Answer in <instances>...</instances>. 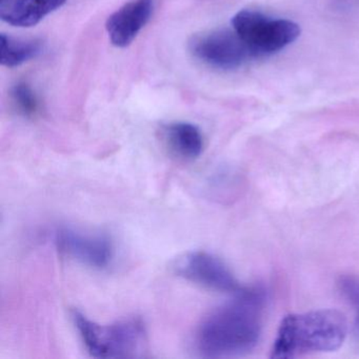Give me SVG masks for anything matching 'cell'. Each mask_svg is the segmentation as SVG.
Here are the masks:
<instances>
[{
	"label": "cell",
	"instance_id": "8fae6325",
	"mask_svg": "<svg viewBox=\"0 0 359 359\" xmlns=\"http://www.w3.org/2000/svg\"><path fill=\"white\" fill-rule=\"evenodd\" d=\"M43 43L39 39H20L0 35V62L7 68H16L41 55Z\"/></svg>",
	"mask_w": 359,
	"mask_h": 359
},
{
	"label": "cell",
	"instance_id": "277c9868",
	"mask_svg": "<svg viewBox=\"0 0 359 359\" xmlns=\"http://www.w3.org/2000/svg\"><path fill=\"white\" fill-rule=\"evenodd\" d=\"M232 27L255 58L281 51L300 35V28L296 22L274 20L253 10L238 12L233 18Z\"/></svg>",
	"mask_w": 359,
	"mask_h": 359
},
{
	"label": "cell",
	"instance_id": "5b68a950",
	"mask_svg": "<svg viewBox=\"0 0 359 359\" xmlns=\"http://www.w3.org/2000/svg\"><path fill=\"white\" fill-rule=\"evenodd\" d=\"M189 49L197 60L218 70H236L255 58L241 37L226 29L194 35Z\"/></svg>",
	"mask_w": 359,
	"mask_h": 359
},
{
	"label": "cell",
	"instance_id": "8992f818",
	"mask_svg": "<svg viewBox=\"0 0 359 359\" xmlns=\"http://www.w3.org/2000/svg\"><path fill=\"white\" fill-rule=\"evenodd\" d=\"M173 268L178 276L213 291L237 294L245 289L226 264L208 252H188L176 260Z\"/></svg>",
	"mask_w": 359,
	"mask_h": 359
},
{
	"label": "cell",
	"instance_id": "52a82bcc",
	"mask_svg": "<svg viewBox=\"0 0 359 359\" xmlns=\"http://www.w3.org/2000/svg\"><path fill=\"white\" fill-rule=\"evenodd\" d=\"M53 241L62 255L94 269L107 268L114 255L112 241L104 234L60 228L54 232Z\"/></svg>",
	"mask_w": 359,
	"mask_h": 359
},
{
	"label": "cell",
	"instance_id": "5bb4252c",
	"mask_svg": "<svg viewBox=\"0 0 359 359\" xmlns=\"http://www.w3.org/2000/svg\"><path fill=\"white\" fill-rule=\"evenodd\" d=\"M6 0H1V4L5 3Z\"/></svg>",
	"mask_w": 359,
	"mask_h": 359
},
{
	"label": "cell",
	"instance_id": "3957f363",
	"mask_svg": "<svg viewBox=\"0 0 359 359\" xmlns=\"http://www.w3.org/2000/svg\"><path fill=\"white\" fill-rule=\"evenodd\" d=\"M72 319L91 356L96 358H134L142 356L146 351V325L138 317L102 325L74 310Z\"/></svg>",
	"mask_w": 359,
	"mask_h": 359
},
{
	"label": "cell",
	"instance_id": "4fadbf2b",
	"mask_svg": "<svg viewBox=\"0 0 359 359\" xmlns=\"http://www.w3.org/2000/svg\"><path fill=\"white\" fill-rule=\"evenodd\" d=\"M339 289L344 297L354 304H359V278L353 276H344L340 279Z\"/></svg>",
	"mask_w": 359,
	"mask_h": 359
},
{
	"label": "cell",
	"instance_id": "6da1fadb",
	"mask_svg": "<svg viewBox=\"0 0 359 359\" xmlns=\"http://www.w3.org/2000/svg\"><path fill=\"white\" fill-rule=\"evenodd\" d=\"M228 304L212 311L195 331L194 346L201 356H241L255 348L262 333L266 294L259 287H245Z\"/></svg>",
	"mask_w": 359,
	"mask_h": 359
},
{
	"label": "cell",
	"instance_id": "ba28073f",
	"mask_svg": "<svg viewBox=\"0 0 359 359\" xmlns=\"http://www.w3.org/2000/svg\"><path fill=\"white\" fill-rule=\"evenodd\" d=\"M155 0H131L109 16L106 30L113 46L127 48L152 18Z\"/></svg>",
	"mask_w": 359,
	"mask_h": 359
},
{
	"label": "cell",
	"instance_id": "30bf717a",
	"mask_svg": "<svg viewBox=\"0 0 359 359\" xmlns=\"http://www.w3.org/2000/svg\"><path fill=\"white\" fill-rule=\"evenodd\" d=\"M68 0H13L1 6V20L18 28H31L57 11Z\"/></svg>",
	"mask_w": 359,
	"mask_h": 359
},
{
	"label": "cell",
	"instance_id": "7c38bea8",
	"mask_svg": "<svg viewBox=\"0 0 359 359\" xmlns=\"http://www.w3.org/2000/svg\"><path fill=\"white\" fill-rule=\"evenodd\" d=\"M10 96L16 110L22 116L32 118L39 114L41 110V102L36 92L28 83H16L12 87Z\"/></svg>",
	"mask_w": 359,
	"mask_h": 359
},
{
	"label": "cell",
	"instance_id": "9c48e42d",
	"mask_svg": "<svg viewBox=\"0 0 359 359\" xmlns=\"http://www.w3.org/2000/svg\"><path fill=\"white\" fill-rule=\"evenodd\" d=\"M161 137L172 155L184 161H194L203 151V136L197 126L175 121L163 126Z\"/></svg>",
	"mask_w": 359,
	"mask_h": 359
},
{
	"label": "cell",
	"instance_id": "7a4b0ae2",
	"mask_svg": "<svg viewBox=\"0 0 359 359\" xmlns=\"http://www.w3.org/2000/svg\"><path fill=\"white\" fill-rule=\"evenodd\" d=\"M348 323L336 310H317L290 314L283 318L271 357L295 358L309 353L332 352L344 344Z\"/></svg>",
	"mask_w": 359,
	"mask_h": 359
}]
</instances>
